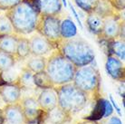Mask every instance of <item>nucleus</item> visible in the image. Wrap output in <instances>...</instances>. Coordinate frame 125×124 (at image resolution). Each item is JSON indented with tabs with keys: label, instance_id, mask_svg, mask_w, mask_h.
<instances>
[{
	"label": "nucleus",
	"instance_id": "31",
	"mask_svg": "<svg viewBox=\"0 0 125 124\" xmlns=\"http://www.w3.org/2000/svg\"><path fill=\"white\" fill-rule=\"evenodd\" d=\"M101 124H122V122L117 115H112Z\"/></svg>",
	"mask_w": 125,
	"mask_h": 124
},
{
	"label": "nucleus",
	"instance_id": "35",
	"mask_svg": "<svg viewBox=\"0 0 125 124\" xmlns=\"http://www.w3.org/2000/svg\"><path fill=\"white\" fill-rule=\"evenodd\" d=\"M62 6H64V7L67 6V1L66 0H62Z\"/></svg>",
	"mask_w": 125,
	"mask_h": 124
},
{
	"label": "nucleus",
	"instance_id": "14",
	"mask_svg": "<svg viewBox=\"0 0 125 124\" xmlns=\"http://www.w3.org/2000/svg\"><path fill=\"white\" fill-rule=\"evenodd\" d=\"M5 124H25L20 103L6 104L3 108Z\"/></svg>",
	"mask_w": 125,
	"mask_h": 124
},
{
	"label": "nucleus",
	"instance_id": "16",
	"mask_svg": "<svg viewBox=\"0 0 125 124\" xmlns=\"http://www.w3.org/2000/svg\"><path fill=\"white\" fill-rule=\"evenodd\" d=\"M40 16H59L63 6L62 0H38Z\"/></svg>",
	"mask_w": 125,
	"mask_h": 124
},
{
	"label": "nucleus",
	"instance_id": "33",
	"mask_svg": "<svg viewBox=\"0 0 125 124\" xmlns=\"http://www.w3.org/2000/svg\"><path fill=\"white\" fill-rule=\"evenodd\" d=\"M0 124H5V117H4L3 109L0 108Z\"/></svg>",
	"mask_w": 125,
	"mask_h": 124
},
{
	"label": "nucleus",
	"instance_id": "34",
	"mask_svg": "<svg viewBox=\"0 0 125 124\" xmlns=\"http://www.w3.org/2000/svg\"><path fill=\"white\" fill-rule=\"evenodd\" d=\"M80 124H101V123H99L98 121H83L82 123H80Z\"/></svg>",
	"mask_w": 125,
	"mask_h": 124
},
{
	"label": "nucleus",
	"instance_id": "18",
	"mask_svg": "<svg viewBox=\"0 0 125 124\" xmlns=\"http://www.w3.org/2000/svg\"><path fill=\"white\" fill-rule=\"evenodd\" d=\"M86 26L92 34H95L99 37L103 31V19L95 13L88 14L86 17Z\"/></svg>",
	"mask_w": 125,
	"mask_h": 124
},
{
	"label": "nucleus",
	"instance_id": "6",
	"mask_svg": "<svg viewBox=\"0 0 125 124\" xmlns=\"http://www.w3.org/2000/svg\"><path fill=\"white\" fill-rule=\"evenodd\" d=\"M60 24L61 18L59 16H40L35 31L38 34L50 41L57 48L58 43L62 40L60 34Z\"/></svg>",
	"mask_w": 125,
	"mask_h": 124
},
{
	"label": "nucleus",
	"instance_id": "24",
	"mask_svg": "<svg viewBox=\"0 0 125 124\" xmlns=\"http://www.w3.org/2000/svg\"><path fill=\"white\" fill-rule=\"evenodd\" d=\"M34 86L41 89V90L54 88L50 77L48 76L45 71L34 73Z\"/></svg>",
	"mask_w": 125,
	"mask_h": 124
},
{
	"label": "nucleus",
	"instance_id": "23",
	"mask_svg": "<svg viewBox=\"0 0 125 124\" xmlns=\"http://www.w3.org/2000/svg\"><path fill=\"white\" fill-rule=\"evenodd\" d=\"M15 55H16L17 61L18 60H25L31 56L28 38L24 37L22 35H18L16 51Z\"/></svg>",
	"mask_w": 125,
	"mask_h": 124
},
{
	"label": "nucleus",
	"instance_id": "15",
	"mask_svg": "<svg viewBox=\"0 0 125 124\" xmlns=\"http://www.w3.org/2000/svg\"><path fill=\"white\" fill-rule=\"evenodd\" d=\"M36 100L40 109L44 112L52 111L53 109L56 108L58 105L57 94L54 88L42 90Z\"/></svg>",
	"mask_w": 125,
	"mask_h": 124
},
{
	"label": "nucleus",
	"instance_id": "32",
	"mask_svg": "<svg viewBox=\"0 0 125 124\" xmlns=\"http://www.w3.org/2000/svg\"><path fill=\"white\" fill-rule=\"evenodd\" d=\"M70 8H71V10H72V12L73 14V16H74V17L76 18V20H77V22L79 23V25L81 26V28H83V25H82V23H81V20H80V18H79V16H78V14H77V12L75 11L74 9V7L72 6V4L70 5Z\"/></svg>",
	"mask_w": 125,
	"mask_h": 124
},
{
	"label": "nucleus",
	"instance_id": "3",
	"mask_svg": "<svg viewBox=\"0 0 125 124\" xmlns=\"http://www.w3.org/2000/svg\"><path fill=\"white\" fill-rule=\"evenodd\" d=\"M57 94L58 107L66 114L73 117L86 107L89 97L79 90L73 83L54 87Z\"/></svg>",
	"mask_w": 125,
	"mask_h": 124
},
{
	"label": "nucleus",
	"instance_id": "7",
	"mask_svg": "<svg viewBox=\"0 0 125 124\" xmlns=\"http://www.w3.org/2000/svg\"><path fill=\"white\" fill-rule=\"evenodd\" d=\"M30 53L33 56H42L45 57L53 51L56 50V46L48 41L46 38L43 37L40 34H34L28 39Z\"/></svg>",
	"mask_w": 125,
	"mask_h": 124
},
{
	"label": "nucleus",
	"instance_id": "21",
	"mask_svg": "<svg viewBox=\"0 0 125 124\" xmlns=\"http://www.w3.org/2000/svg\"><path fill=\"white\" fill-rule=\"evenodd\" d=\"M108 51L110 53L108 55H114L119 58L121 61L124 62L125 60V42L124 40L115 39V40L108 41Z\"/></svg>",
	"mask_w": 125,
	"mask_h": 124
},
{
	"label": "nucleus",
	"instance_id": "25",
	"mask_svg": "<svg viewBox=\"0 0 125 124\" xmlns=\"http://www.w3.org/2000/svg\"><path fill=\"white\" fill-rule=\"evenodd\" d=\"M17 59L15 55L0 50V72L8 71L16 65Z\"/></svg>",
	"mask_w": 125,
	"mask_h": 124
},
{
	"label": "nucleus",
	"instance_id": "22",
	"mask_svg": "<svg viewBox=\"0 0 125 124\" xmlns=\"http://www.w3.org/2000/svg\"><path fill=\"white\" fill-rule=\"evenodd\" d=\"M46 60L47 58L42 56H33L28 57V60L25 63V68L31 71L33 73H36L39 72L45 71L46 67Z\"/></svg>",
	"mask_w": 125,
	"mask_h": 124
},
{
	"label": "nucleus",
	"instance_id": "36",
	"mask_svg": "<svg viewBox=\"0 0 125 124\" xmlns=\"http://www.w3.org/2000/svg\"><path fill=\"white\" fill-rule=\"evenodd\" d=\"M25 124H26V123H25Z\"/></svg>",
	"mask_w": 125,
	"mask_h": 124
},
{
	"label": "nucleus",
	"instance_id": "4",
	"mask_svg": "<svg viewBox=\"0 0 125 124\" xmlns=\"http://www.w3.org/2000/svg\"><path fill=\"white\" fill-rule=\"evenodd\" d=\"M75 71L76 67L58 50L53 51L46 60L45 72L54 87L73 83Z\"/></svg>",
	"mask_w": 125,
	"mask_h": 124
},
{
	"label": "nucleus",
	"instance_id": "2",
	"mask_svg": "<svg viewBox=\"0 0 125 124\" xmlns=\"http://www.w3.org/2000/svg\"><path fill=\"white\" fill-rule=\"evenodd\" d=\"M5 14L11 22L14 33L22 36L35 31L40 16V14L24 0Z\"/></svg>",
	"mask_w": 125,
	"mask_h": 124
},
{
	"label": "nucleus",
	"instance_id": "27",
	"mask_svg": "<svg viewBox=\"0 0 125 124\" xmlns=\"http://www.w3.org/2000/svg\"><path fill=\"white\" fill-rule=\"evenodd\" d=\"M15 34L11 22L6 14H0V38Z\"/></svg>",
	"mask_w": 125,
	"mask_h": 124
},
{
	"label": "nucleus",
	"instance_id": "11",
	"mask_svg": "<svg viewBox=\"0 0 125 124\" xmlns=\"http://www.w3.org/2000/svg\"><path fill=\"white\" fill-rule=\"evenodd\" d=\"M105 70L110 77L117 82H124L125 67L124 62L114 55L107 56Z\"/></svg>",
	"mask_w": 125,
	"mask_h": 124
},
{
	"label": "nucleus",
	"instance_id": "26",
	"mask_svg": "<svg viewBox=\"0 0 125 124\" xmlns=\"http://www.w3.org/2000/svg\"><path fill=\"white\" fill-rule=\"evenodd\" d=\"M17 83L20 85V87L22 89L34 87V73L31 71H29L28 69L25 68V67H23L22 71H21L20 75L18 77Z\"/></svg>",
	"mask_w": 125,
	"mask_h": 124
},
{
	"label": "nucleus",
	"instance_id": "30",
	"mask_svg": "<svg viewBox=\"0 0 125 124\" xmlns=\"http://www.w3.org/2000/svg\"><path fill=\"white\" fill-rule=\"evenodd\" d=\"M114 9L118 13L124 11L125 9V0H111Z\"/></svg>",
	"mask_w": 125,
	"mask_h": 124
},
{
	"label": "nucleus",
	"instance_id": "10",
	"mask_svg": "<svg viewBox=\"0 0 125 124\" xmlns=\"http://www.w3.org/2000/svg\"><path fill=\"white\" fill-rule=\"evenodd\" d=\"M72 117L63 112L57 106L49 112L41 111L36 124H67Z\"/></svg>",
	"mask_w": 125,
	"mask_h": 124
},
{
	"label": "nucleus",
	"instance_id": "20",
	"mask_svg": "<svg viewBox=\"0 0 125 124\" xmlns=\"http://www.w3.org/2000/svg\"><path fill=\"white\" fill-rule=\"evenodd\" d=\"M17 40H18V35L16 34L0 38V50L5 53L15 55L16 51V45H17Z\"/></svg>",
	"mask_w": 125,
	"mask_h": 124
},
{
	"label": "nucleus",
	"instance_id": "8",
	"mask_svg": "<svg viewBox=\"0 0 125 124\" xmlns=\"http://www.w3.org/2000/svg\"><path fill=\"white\" fill-rule=\"evenodd\" d=\"M23 114L26 124H36L38 117L41 113V110L37 103V100L33 96L25 97L20 100Z\"/></svg>",
	"mask_w": 125,
	"mask_h": 124
},
{
	"label": "nucleus",
	"instance_id": "19",
	"mask_svg": "<svg viewBox=\"0 0 125 124\" xmlns=\"http://www.w3.org/2000/svg\"><path fill=\"white\" fill-rule=\"evenodd\" d=\"M60 34H61L62 40L71 39L77 35V27L72 19L64 18L61 20Z\"/></svg>",
	"mask_w": 125,
	"mask_h": 124
},
{
	"label": "nucleus",
	"instance_id": "9",
	"mask_svg": "<svg viewBox=\"0 0 125 124\" xmlns=\"http://www.w3.org/2000/svg\"><path fill=\"white\" fill-rule=\"evenodd\" d=\"M122 20V16L118 14L115 16H111L103 19V27L102 34L99 37L103 40H115L119 38L120 29Z\"/></svg>",
	"mask_w": 125,
	"mask_h": 124
},
{
	"label": "nucleus",
	"instance_id": "5",
	"mask_svg": "<svg viewBox=\"0 0 125 124\" xmlns=\"http://www.w3.org/2000/svg\"><path fill=\"white\" fill-rule=\"evenodd\" d=\"M73 83L84 93L89 99L96 101L100 98L101 74L99 70L92 63L76 68Z\"/></svg>",
	"mask_w": 125,
	"mask_h": 124
},
{
	"label": "nucleus",
	"instance_id": "13",
	"mask_svg": "<svg viewBox=\"0 0 125 124\" xmlns=\"http://www.w3.org/2000/svg\"><path fill=\"white\" fill-rule=\"evenodd\" d=\"M113 113V108L111 103L108 100L99 98L96 100V104L94 107V111L89 115L86 120L87 121H98L101 119H107L108 117L112 116Z\"/></svg>",
	"mask_w": 125,
	"mask_h": 124
},
{
	"label": "nucleus",
	"instance_id": "17",
	"mask_svg": "<svg viewBox=\"0 0 125 124\" xmlns=\"http://www.w3.org/2000/svg\"><path fill=\"white\" fill-rule=\"evenodd\" d=\"M94 13L101 16L103 19L111 16H115L119 14L114 9L111 0H98Z\"/></svg>",
	"mask_w": 125,
	"mask_h": 124
},
{
	"label": "nucleus",
	"instance_id": "29",
	"mask_svg": "<svg viewBox=\"0 0 125 124\" xmlns=\"http://www.w3.org/2000/svg\"><path fill=\"white\" fill-rule=\"evenodd\" d=\"M22 0H0V11H8L19 4Z\"/></svg>",
	"mask_w": 125,
	"mask_h": 124
},
{
	"label": "nucleus",
	"instance_id": "28",
	"mask_svg": "<svg viewBox=\"0 0 125 124\" xmlns=\"http://www.w3.org/2000/svg\"><path fill=\"white\" fill-rule=\"evenodd\" d=\"M76 6L87 14L94 13L98 0H73Z\"/></svg>",
	"mask_w": 125,
	"mask_h": 124
},
{
	"label": "nucleus",
	"instance_id": "12",
	"mask_svg": "<svg viewBox=\"0 0 125 124\" xmlns=\"http://www.w3.org/2000/svg\"><path fill=\"white\" fill-rule=\"evenodd\" d=\"M22 88L17 83L0 85V98L6 104L17 103L21 100Z\"/></svg>",
	"mask_w": 125,
	"mask_h": 124
},
{
	"label": "nucleus",
	"instance_id": "1",
	"mask_svg": "<svg viewBox=\"0 0 125 124\" xmlns=\"http://www.w3.org/2000/svg\"><path fill=\"white\" fill-rule=\"evenodd\" d=\"M56 50L76 68L91 64L95 58L93 46L85 39L77 35L71 39L61 40Z\"/></svg>",
	"mask_w": 125,
	"mask_h": 124
}]
</instances>
